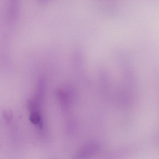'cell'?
Masks as SVG:
<instances>
[{
	"mask_svg": "<svg viewBox=\"0 0 159 159\" xmlns=\"http://www.w3.org/2000/svg\"><path fill=\"white\" fill-rule=\"evenodd\" d=\"M30 120L33 124H36L39 122L40 120V117L38 113L34 112L30 114Z\"/></svg>",
	"mask_w": 159,
	"mask_h": 159,
	"instance_id": "obj_1",
	"label": "cell"
}]
</instances>
